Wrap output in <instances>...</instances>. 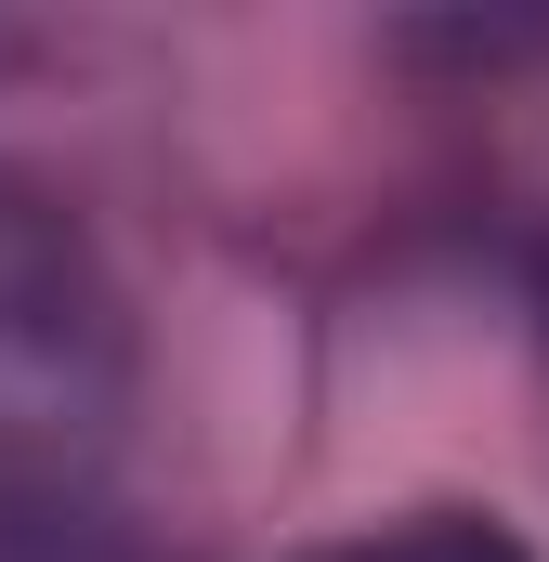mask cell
<instances>
[{"instance_id":"1","label":"cell","mask_w":549,"mask_h":562,"mask_svg":"<svg viewBox=\"0 0 549 562\" xmlns=\"http://www.w3.org/2000/svg\"><path fill=\"white\" fill-rule=\"evenodd\" d=\"M301 562H537V550L484 510H418V524H380V537H340V550H301Z\"/></svg>"}]
</instances>
